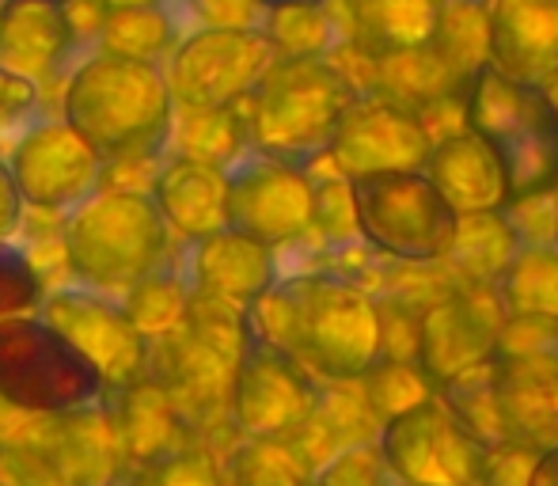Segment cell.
I'll use <instances>...</instances> for the list:
<instances>
[{
  "instance_id": "cell-1",
  "label": "cell",
  "mask_w": 558,
  "mask_h": 486,
  "mask_svg": "<svg viewBox=\"0 0 558 486\" xmlns=\"http://www.w3.org/2000/svg\"><path fill=\"white\" fill-rule=\"evenodd\" d=\"M247 327L312 380L353 384L384 354L380 304L335 274H289L247 312Z\"/></svg>"
},
{
  "instance_id": "cell-2",
  "label": "cell",
  "mask_w": 558,
  "mask_h": 486,
  "mask_svg": "<svg viewBox=\"0 0 558 486\" xmlns=\"http://www.w3.org/2000/svg\"><path fill=\"white\" fill-rule=\"evenodd\" d=\"M171 99L163 65L92 53L69 73L61 122L99 156V163L168 156Z\"/></svg>"
},
{
  "instance_id": "cell-3",
  "label": "cell",
  "mask_w": 558,
  "mask_h": 486,
  "mask_svg": "<svg viewBox=\"0 0 558 486\" xmlns=\"http://www.w3.org/2000/svg\"><path fill=\"white\" fill-rule=\"evenodd\" d=\"M122 445L107 403L61 414H23L0 403L4 486H118Z\"/></svg>"
},
{
  "instance_id": "cell-4",
  "label": "cell",
  "mask_w": 558,
  "mask_h": 486,
  "mask_svg": "<svg viewBox=\"0 0 558 486\" xmlns=\"http://www.w3.org/2000/svg\"><path fill=\"white\" fill-rule=\"evenodd\" d=\"M353 99V81L327 58H281L251 96V153L308 171L331 153Z\"/></svg>"
},
{
  "instance_id": "cell-5",
  "label": "cell",
  "mask_w": 558,
  "mask_h": 486,
  "mask_svg": "<svg viewBox=\"0 0 558 486\" xmlns=\"http://www.w3.org/2000/svg\"><path fill=\"white\" fill-rule=\"evenodd\" d=\"M69 274L92 293H130L175 266L171 232L148 194L96 191L61 221Z\"/></svg>"
},
{
  "instance_id": "cell-6",
  "label": "cell",
  "mask_w": 558,
  "mask_h": 486,
  "mask_svg": "<svg viewBox=\"0 0 558 486\" xmlns=\"http://www.w3.org/2000/svg\"><path fill=\"white\" fill-rule=\"evenodd\" d=\"M463 122L494 153L506 202L558 194V111L544 88H521L483 65L468 81Z\"/></svg>"
},
{
  "instance_id": "cell-7",
  "label": "cell",
  "mask_w": 558,
  "mask_h": 486,
  "mask_svg": "<svg viewBox=\"0 0 558 486\" xmlns=\"http://www.w3.org/2000/svg\"><path fill=\"white\" fill-rule=\"evenodd\" d=\"M107 384L38 316L0 319V403L23 414H61L104 403Z\"/></svg>"
},
{
  "instance_id": "cell-8",
  "label": "cell",
  "mask_w": 558,
  "mask_h": 486,
  "mask_svg": "<svg viewBox=\"0 0 558 486\" xmlns=\"http://www.w3.org/2000/svg\"><path fill=\"white\" fill-rule=\"evenodd\" d=\"M357 236L399 263H441L452 251L456 221L426 171H384L350 179Z\"/></svg>"
},
{
  "instance_id": "cell-9",
  "label": "cell",
  "mask_w": 558,
  "mask_h": 486,
  "mask_svg": "<svg viewBox=\"0 0 558 486\" xmlns=\"http://www.w3.org/2000/svg\"><path fill=\"white\" fill-rule=\"evenodd\" d=\"M278 61V46L263 27H194L171 50L163 76L175 107L235 111Z\"/></svg>"
},
{
  "instance_id": "cell-10",
  "label": "cell",
  "mask_w": 558,
  "mask_h": 486,
  "mask_svg": "<svg viewBox=\"0 0 558 486\" xmlns=\"http://www.w3.org/2000/svg\"><path fill=\"white\" fill-rule=\"evenodd\" d=\"M319 406V384L286 354L266 347L243 316V342L232 376V429L240 441L293 445Z\"/></svg>"
},
{
  "instance_id": "cell-11",
  "label": "cell",
  "mask_w": 558,
  "mask_h": 486,
  "mask_svg": "<svg viewBox=\"0 0 558 486\" xmlns=\"http://www.w3.org/2000/svg\"><path fill=\"white\" fill-rule=\"evenodd\" d=\"M35 316L104 376L107 391L130 388L153 373V342L133 327L122 301L81 285H58L46 289Z\"/></svg>"
},
{
  "instance_id": "cell-12",
  "label": "cell",
  "mask_w": 558,
  "mask_h": 486,
  "mask_svg": "<svg viewBox=\"0 0 558 486\" xmlns=\"http://www.w3.org/2000/svg\"><path fill=\"white\" fill-rule=\"evenodd\" d=\"M376 452L399 486H475L486 445L445 411L441 399L429 396L384 422Z\"/></svg>"
},
{
  "instance_id": "cell-13",
  "label": "cell",
  "mask_w": 558,
  "mask_h": 486,
  "mask_svg": "<svg viewBox=\"0 0 558 486\" xmlns=\"http://www.w3.org/2000/svg\"><path fill=\"white\" fill-rule=\"evenodd\" d=\"M8 175L20 191L23 209L46 217H69L104 183L99 156L61 119L35 122L8 148Z\"/></svg>"
},
{
  "instance_id": "cell-14",
  "label": "cell",
  "mask_w": 558,
  "mask_h": 486,
  "mask_svg": "<svg viewBox=\"0 0 558 486\" xmlns=\"http://www.w3.org/2000/svg\"><path fill=\"white\" fill-rule=\"evenodd\" d=\"M225 229L270 251L301 240L312 229L308 171L247 153L225 171Z\"/></svg>"
},
{
  "instance_id": "cell-15",
  "label": "cell",
  "mask_w": 558,
  "mask_h": 486,
  "mask_svg": "<svg viewBox=\"0 0 558 486\" xmlns=\"http://www.w3.org/2000/svg\"><path fill=\"white\" fill-rule=\"evenodd\" d=\"M501 319V304H490L475 285L437 296L414 324V368L434 391L460 380L490 362Z\"/></svg>"
},
{
  "instance_id": "cell-16",
  "label": "cell",
  "mask_w": 558,
  "mask_h": 486,
  "mask_svg": "<svg viewBox=\"0 0 558 486\" xmlns=\"http://www.w3.org/2000/svg\"><path fill=\"white\" fill-rule=\"evenodd\" d=\"M426 125L388 99H353L331 141V160L342 179L384 175V171H422L429 160Z\"/></svg>"
},
{
  "instance_id": "cell-17",
  "label": "cell",
  "mask_w": 558,
  "mask_h": 486,
  "mask_svg": "<svg viewBox=\"0 0 558 486\" xmlns=\"http://www.w3.org/2000/svg\"><path fill=\"white\" fill-rule=\"evenodd\" d=\"M175 266L191 296L225 304V308L243 312V316L278 281V255L232 229H221L198 243H186L183 263Z\"/></svg>"
},
{
  "instance_id": "cell-18",
  "label": "cell",
  "mask_w": 558,
  "mask_h": 486,
  "mask_svg": "<svg viewBox=\"0 0 558 486\" xmlns=\"http://www.w3.org/2000/svg\"><path fill=\"white\" fill-rule=\"evenodd\" d=\"M486 65L521 88L558 76V0H486Z\"/></svg>"
},
{
  "instance_id": "cell-19",
  "label": "cell",
  "mask_w": 558,
  "mask_h": 486,
  "mask_svg": "<svg viewBox=\"0 0 558 486\" xmlns=\"http://www.w3.org/2000/svg\"><path fill=\"white\" fill-rule=\"evenodd\" d=\"M73 46L69 0H0V69L43 88Z\"/></svg>"
},
{
  "instance_id": "cell-20",
  "label": "cell",
  "mask_w": 558,
  "mask_h": 486,
  "mask_svg": "<svg viewBox=\"0 0 558 486\" xmlns=\"http://www.w3.org/2000/svg\"><path fill=\"white\" fill-rule=\"evenodd\" d=\"M107 411H111L118 445H122L125 467L153 464L171 452H183L191 445H198L186 429V422L179 418L175 403L163 391V384L153 373L145 380L130 384V388L107 391Z\"/></svg>"
},
{
  "instance_id": "cell-21",
  "label": "cell",
  "mask_w": 558,
  "mask_h": 486,
  "mask_svg": "<svg viewBox=\"0 0 558 486\" xmlns=\"http://www.w3.org/2000/svg\"><path fill=\"white\" fill-rule=\"evenodd\" d=\"M225 171L163 156L148 186V198L168 232L183 236L186 243H198L225 229Z\"/></svg>"
},
{
  "instance_id": "cell-22",
  "label": "cell",
  "mask_w": 558,
  "mask_h": 486,
  "mask_svg": "<svg viewBox=\"0 0 558 486\" xmlns=\"http://www.w3.org/2000/svg\"><path fill=\"white\" fill-rule=\"evenodd\" d=\"M422 171L456 217L498 214L506 206V179H501L498 160L468 130L452 133L441 145L429 148V160Z\"/></svg>"
},
{
  "instance_id": "cell-23",
  "label": "cell",
  "mask_w": 558,
  "mask_h": 486,
  "mask_svg": "<svg viewBox=\"0 0 558 486\" xmlns=\"http://www.w3.org/2000/svg\"><path fill=\"white\" fill-rule=\"evenodd\" d=\"M350 31L368 58H396L437 38L448 0H342Z\"/></svg>"
},
{
  "instance_id": "cell-24",
  "label": "cell",
  "mask_w": 558,
  "mask_h": 486,
  "mask_svg": "<svg viewBox=\"0 0 558 486\" xmlns=\"http://www.w3.org/2000/svg\"><path fill=\"white\" fill-rule=\"evenodd\" d=\"M168 148H175V160H191L202 168L228 171L240 156L251 153L247 122L240 111H194V107H175L171 114Z\"/></svg>"
},
{
  "instance_id": "cell-25",
  "label": "cell",
  "mask_w": 558,
  "mask_h": 486,
  "mask_svg": "<svg viewBox=\"0 0 558 486\" xmlns=\"http://www.w3.org/2000/svg\"><path fill=\"white\" fill-rule=\"evenodd\" d=\"M179 20L168 12V4L125 8V12H107L99 23V53L111 58L141 61V65H160L179 46Z\"/></svg>"
},
{
  "instance_id": "cell-26",
  "label": "cell",
  "mask_w": 558,
  "mask_h": 486,
  "mask_svg": "<svg viewBox=\"0 0 558 486\" xmlns=\"http://www.w3.org/2000/svg\"><path fill=\"white\" fill-rule=\"evenodd\" d=\"M517 247L521 243H517L513 229L506 224L501 209L498 214H475L456 221V240L445 263H452L456 274L468 278L475 289H486L501 281L506 266L513 263Z\"/></svg>"
},
{
  "instance_id": "cell-27",
  "label": "cell",
  "mask_w": 558,
  "mask_h": 486,
  "mask_svg": "<svg viewBox=\"0 0 558 486\" xmlns=\"http://www.w3.org/2000/svg\"><path fill=\"white\" fill-rule=\"evenodd\" d=\"M498 304L506 316L558 319V247H517L498 281Z\"/></svg>"
},
{
  "instance_id": "cell-28",
  "label": "cell",
  "mask_w": 558,
  "mask_h": 486,
  "mask_svg": "<svg viewBox=\"0 0 558 486\" xmlns=\"http://www.w3.org/2000/svg\"><path fill=\"white\" fill-rule=\"evenodd\" d=\"M186 304H191V293L179 278V266H168V270L141 281L137 289H130L122 308L148 342H160L186 324Z\"/></svg>"
},
{
  "instance_id": "cell-29",
  "label": "cell",
  "mask_w": 558,
  "mask_h": 486,
  "mask_svg": "<svg viewBox=\"0 0 558 486\" xmlns=\"http://www.w3.org/2000/svg\"><path fill=\"white\" fill-rule=\"evenodd\" d=\"M376 69H380V84L399 99H437L448 96V88L456 84L468 88V81L456 73L437 42L411 53H396V58H376Z\"/></svg>"
},
{
  "instance_id": "cell-30",
  "label": "cell",
  "mask_w": 558,
  "mask_h": 486,
  "mask_svg": "<svg viewBox=\"0 0 558 486\" xmlns=\"http://www.w3.org/2000/svg\"><path fill=\"white\" fill-rule=\"evenodd\" d=\"M228 486H312V467L293 445L240 441L225 460Z\"/></svg>"
},
{
  "instance_id": "cell-31",
  "label": "cell",
  "mask_w": 558,
  "mask_h": 486,
  "mask_svg": "<svg viewBox=\"0 0 558 486\" xmlns=\"http://www.w3.org/2000/svg\"><path fill=\"white\" fill-rule=\"evenodd\" d=\"M437 399L445 403V411L468 429L475 441L483 445H498L501 437V418H498V396H494V376L490 362L463 373L460 380L437 388Z\"/></svg>"
},
{
  "instance_id": "cell-32",
  "label": "cell",
  "mask_w": 558,
  "mask_h": 486,
  "mask_svg": "<svg viewBox=\"0 0 558 486\" xmlns=\"http://www.w3.org/2000/svg\"><path fill=\"white\" fill-rule=\"evenodd\" d=\"M361 388H365V406L376 414L380 426L434 396L426 376L414 368V362H403V357H380V362L361 376Z\"/></svg>"
},
{
  "instance_id": "cell-33",
  "label": "cell",
  "mask_w": 558,
  "mask_h": 486,
  "mask_svg": "<svg viewBox=\"0 0 558 486\" xmlns=\"http://www.w3.org/2000/svg\"><path fill=\"white\" fill-rule=\"evenodd\" d=\"M118 486H228L225 464L202 445H191L183 452H171L153 464L125 467Z\"/></svg>"
},
{
  "instance_id": "cell-34",
  "label": "cell",
  "mask_w": 558,
  "mask_h": 486,
  "mask_svg": "<svg viewBox=\"0 0 558 486\" xmlns=\"http://www.w3.org/2000/svg\"><path fill=\"white\" fill-rule=\"evenodd\" d=\"M263 31L278 46L281 58H324L335 42V23L324 8H286L266 12Z\"/></svg>"
},
{
  "instance_id": "cell-35",
  "label": "cell",
  "mask_w": 558,
  "mask_h": 486,
  "mask_svg": "<svg viewBox=\"0 0 558 486\" xmlns=\"http://www.w3.org/2000/svg\"><path fill=\"white\" fill-rule=\"evenodd\" d=\"M312 229L331 247H345L357 236V214H353L350 179L335 175L324 183H312Z\"/></svg>"
},
{
  "instance_id": "cell-36",
  "label": "cell",
  "mask_w": 558,
  "mask_h": 486,
  "mask_svg": "<svg viewBox=\"0 0 558 486\" xmlns=\"http://www.w3.org/2000/svg\"><path fill=\"white\" fill-rule=\"evenodd\" d=\"M46 289L15 243H0V319L35 316Z\"/></svg>"
},
{
  "instance_id": "cell-37",
  "label": "cell",
  "mask_w": 558,
  "mask_h": 486,
  "mask_svg": "<svg viewBox=\"0 0 558 486\" xmlns=\"http://www.w3.org/2000/svg\"><path fill=\"white\" fill-rule=\"evenodd\" d=\"M388 479L376 445H345L312 472V486H384Z\"/></svg>"
},
{
  "instance_id": "cell-38",
  "label": "cell",
  "mask_w": 558,
  "mask_h": 486,
  "mask_svg": "<svg viewBox=\"0 0 558 486\" xmlns=\"http://www.w3.org/2000/svg\"><path fill=\"white\" fill-rule=\"evenodd\" d=\"M501 217L521 247H558V194L506 202Z\"/></svg>"
},
{
  "instance_id": "cell-39",
  "label": "cell",
  "mask_w": 558,
  "mask_h": 486,
  "mask_svg": "<svg viewBox=\"0 0 558 486\" xmlns=\"http://www.w3.org/2000/svg\"><path fill=\"white\" fill-rule=\"evenodd\" d=\"M38 111H43V88L8 73V69H0V141L4 137L20 141L35 125Z\"/></svg>"
},
{
  "instance_id": "cell-40",
  "label": "cell",
  "mask_w": 558,
  "mask_h": 486,
  "mask_svg": "<svg viewBox=\"0 0 558 486\" xmlns=\"http://www.w3.org/2000/svg\"><path fill=\"white\" fill-rule=\"evenodd\" d=\"M536 464V452L521 449V445H486V457L478 464V479L475 486H524Z\"/></svg>"
},
{
  "instance_id": "cell-41",
  "label": "cell",
  "mask_w": 558,
  "mask_h": 486,
  "mask_svg": "<svg viewBox=\"0 0 558 486\" xmlns=\"http://www.w3.org/2000/svg\"><path fill=\"white\" fill-rule=\"evenodd\" d=\"M198 27H263L266 8L258 0H183Z\"/></svg>"
},
{
  "instance_id": "cell-42",
  "label": "cell",
  "mask_w": 558,
  "mask_h": 486,
  "mask_svg": "<svg viewBox=\"0 0 558 486\" xmlns=\"http://www.w3.org/2000/svg\"><path fill=\"white\" fill-rule=\"evenodd\" d=\"M20 229H23V202L12 175H8L4 156H0V243H12Z\"/></svg>"
},
{
  "instance_id": "cell-43",
  "label": "cell",
  "mask_w": 558,
  "mask_h": 486,
  "mask_svg": "<svg viewBox=\"0 0 558 486\" xmlns=\"http://www.w3.org/2000/svg\"><path fill=\"white\" fill-rule=\"evenodd\" d=\"M524 486H558V445L547 452H539L536 464H532V475Z\"/></svg>"
},
{
  "instance_id": "cell-44",
  "label": "cell",
  "mask_w": 558,
  "mask_h": 486,
  "mask_svg": "<svg viewBox=\"0 0 558 486\" xmlns=\"http://www.w3.org/2000/svg\"><path fill=\"white\" fill-rule=\"evenodd\" d=\"M84 4H92L96 12H125V8H148V4H163V0H84Z\"/></svg>"
},
{
  "instance_id": "cell-45",
  "label": "cell",
  "mask_w": 558,
  "mask_h": 486,
  "mask_svg": "<svg viewBox=\"0 0 558 486\" xmlns=\"http://www.w3.org/2000/svg\"><path fill=\"white\" fill-rule=\"evenodd\" d=\"M266 12H286V8H324L327 0H258Z\"/></svg>"
},
{
  "instance_id": "cell-46",
  "label": "cell",
  "mask_w": 558,
  "mask_h": 486,
  "mask_svg": "<svg viewBox=\"0 0 558 486\" xmlns=\"http://www.w3.org/2000/svg\"><path fill=\"white\" fill-rule=\"evenodd\" d=\"M544 92H547V99H551V104H555V111H558V76H555V81H551V84H547V88H544Z\"/></svg>"
},
{
  "instance_id": "cell-47",
  "label": "cell",
  "mask_w": 558,
  "mask_h": 486,
  "mask_svg": "<svg viewBox=\"0 0 558 486\" xmlns=\"http://www.w3.org/2000/svg\"><path fill=\"white\" fill-rule=\"evenodd\" d=\"M468 4H486V0H468Z\"/></svg>"
},
{
  "instance_id": "cell-48",
  "label": "cell",
  "mask_w": 558,
  "mask_h": 486,
  "mask_svg": "<svg viewBox=\"0 0 558 486\" xmlns=\"http://www.w3.org/2000/svg\"><path fill=\"white\" fill-rule=\"evenodd\" d=\"M0 486H4V483H0Z\"/></svg>"
}]
</instances>
